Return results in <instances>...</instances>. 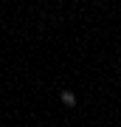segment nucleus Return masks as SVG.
Listing matches in <instances>:
<instances>
[{
    "label": "nucleus",
    "instance_id": "nucleus-1",
    "mask_svg": "<svg viewBox=\"0 0 121 127\" xmlns=\"http://www.w3.org/2000/svg\"><path fill=\"white\" fill-rule=\"evenodd\" d=\"M59 99H62L65 107H76V93H73V91H62V96H59Z\"/></svg>",
    "mask_w": 121,
    "mask_h": 127
},
{
    "label": "nucleus",
    "instance_id": "nucleus-2",
    "mask_svg": "<svg viewBox=\"0 0 121 127\" xmlns=\"http://www.w3.org/2000/svg\"><path fill=\"white\" fill-rule=\"evenodd\" d=\"M118 85H121V79H118Z\"/></svg>",
    "mask_w": 121,
    "mask_h": 127
}]
</instances>
